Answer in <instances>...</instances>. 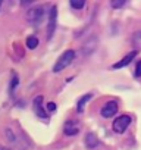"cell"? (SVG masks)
Returning <instances> with one entry per match:
<instances>
[{
	"mask_svg": "<svg viewBox=\"0 0 141 150\" xmlns=\"http://www.w3.org/2000/svg\"><path fill=\"white\" fill-rule=\"evenodd\" d=\"M74 59H75V52H74V50H66V52H63V53L60 54V57L57 59V62L54 63L53 72H54V74L62 72L65 68H68L70 63L74 62Z\"/></svg>",
	"mask_w": 141,
	"mask_h": 150,
	"instance_id": "6da1fadb",
	"label": "cell"
},
{
	"mask_svg": "<svg viewBox=\"0 0 141 150\" xmlns=\"http://www.w3.org/2000/svg\"><path fill=\"white\" fill-rule=\"evenodd\" d=\"M129 124H131V116H129V115H121V116H118V118L113 121L112 128H113L115 132L122 134V132L126 131V128L129 127Z\"/></svg>",
	"mask_w": 141,
	"mask_h": 150,
	"instance_id": "7a4b0ae2",
	"label": "cell"
},
{
	"mask_svg": "<svg viewBox=\"0 0 141 150\" xmlns=\"http://www.w3.org/2000/svg\"><path fill=\"white\" fill-rule=\"evenodd\" d=\"M43 18H44V9L41 6H35V8L30 9L27 13V19L32 25H38L43 21Z\"/></svg>",
	"mask_w": 141,
	"mask_h": 150,
	"instance_id": "3957f363",
	"label": "cell"
},
{
	"mask_svg": "<svg viewBox=\"0 0 141 150\" xmlns=\"http://www.w3.org/2000/svg\"><path fill=\"white\" fill-rule=\"evenodd\" d=\"M80 129H81V125H80V122H78L77 119H69V121H66L65 125H63V132H65V135H68V137L77 135V134L80 132Z\"/></svg>",
	"mask_w": 141,
	"mask_h": 150,
	"instance_id": "277c9868",
	"label": "cell"
},
{
	"mask_svg": "<svg viewBox=\"0 0 141 150\" xmlns=\"http://www.w3.org/2000/svg\"><path fill=\"white\" fill-rule=\"evenodd\" d=\"M118 108H119L118 102H116V100H110V102H107V103L100 109V115H102L103 118H106V119H107V118H112V116L116 115Z\"/></svg>",
	"mask_w": 141,
	"mask_h": 150,
	"instance_id": "5b68a950",
	"label": "cell"
},
{
	"mask_svg": "<svg viewBox=\"0 0 141 150\" xmlns=\"http://www.w3.org/2000/svg\"><path fill=\"white\" fill-rule=\"evenodd\" d=\"M56 18H57V8L56 6H51L50 8V12H49V28H47V35H49V40L51 38L54 30H56Z\"/></svg>",
	"mask_w": 141,
	"mask_h": 150,
	"instance_id": "8992f818",
	"label": "cell"
},
{
	"mask_svg": "<svg viewBox=\"0 0 141 150\" xmlns=\"http://www.w3.org/2000/svg\"><path fill=\"white\" fill-rule=\"evenodd\" d=\"M34 112L38 118L41 119H47V110L43 106V96H37L34 99Z\"/></svg>",
	"mask_w": 141,
	"mask_h": 150,
	"instance_id": "52a82bcc",
	"label": "cell"
},
{
	"mask_svg": "<svg viewBox=\"0 0 141 150\" xmlns=\"http://www.w3.org/2000/svg\"><path fill=\"white\" fill-rule=\"evenodd\" d=\"M137 54H138V52H137V50H132V52H129V53H128L126 56H123V57H122L119 62L113 63V66H112V68H113V69H121V68H125L126 65H129V63L132 62V59H134Z\"/></svg>",
	"mask_w": 141,
	"mask_h": 150,
	"instance_id": "ba28073f",
	"label": "cell"
},
{
	"mask_svg": "<svg viewBox=\"0 0 141 150\" xmlns=\"http://www.w3.org/2000/svg\"><path fill=\"white\" fill-rule=\"evenodd\" d=\"M99 144H100V141H99V138H97V135H96L94 132H88V134L85 135V147H87V149L93 150V149H96Z\"/></svg>",
	"mask_w": 141,
	"mask_h": 150,
	"instance_id": "9c48e42d",
	"label": "cell"
},
{
	"mask_svg": "<svg viewBox=\"0 0 141 150\" xmlns=\"http://www.w3.org/2000/svg\"><path fill=\"white\" fill-rule=\"evenodd\" d=\"M88 100H91V94H90V93L84 94V96L78 100V103H77V112H78V113H81V112L84 110V106L87 105Z\"/></svg>",
	"mask_w": 141,
	"mask_h": 150,
	"instance_id": "30bf717a",
	"label": "cell"
},
{
	"mask_svg": "<svg viewBox=\"0 0 141 150\" xmlns=\"http://www.w3.org/2000/svg\"><path fill=\"white\" fill-rule=\"evenodd\" d=\"M37 46H38V38H37L35 35H30V37L27 38V47L31 49V50H34Z\"/></svg>",
	"mask_w": 141,
	"mask_h": 150,
	"instance_id": "8fae6325",
	"label": "cell"
},
{
	"mask_svg": "<svg viewBox=\"0 0 141 150\" xmlns=\"http://www.w3.org/2000/svg\"><path fill=\"white\" fill-rule=\"evenodd\" d=\"M18 84H19V78H18V75H16V74H13V75H12V80H11V86H9V91H11V94L15 91V88L18 87Z\"/></svg>",
	"mask_w": 141,
	"mask_h": 150,
	"instance_id": "7c38bea8",
	"label": "cell"
},
{
	"mask_svg": "<svg viewBox=\"0 0 141 150\" xmlns=\"http://www.w3.org/2000/svg\"><path fill=\"white\" fill-rule=\"evenodd\" d=\"M70 8H74V9H82L85 6V2L84 0H70Z\"/></svg>",
	"mask_w": 141,
	"mask_h": 150,
	"instance_id": "4fadbf2b",
	"label": "cell"
},
{
	"mask_svg": "<svg viewBox=\"0 0 141 150\" xmlns=\"http://www.w3.org/2000/svg\"><path fill=\"white\" fill-rule=\"evenodd\" d=\"M125 5V0H112V8L113 9H119Z\"/></svg>",
	"mask_w": 141,
	"mask_h": 150,
	"instance_id": "5bb4252c",
	"label": "cell"
},
{
	"mask_svg": "<svg viewBox=\"0 0 141 150\" xmlns=\"http://www.w3.org/2000/svg\"><path fill=\"white\" fill-rule=\"evenodd\" d=\"M134 75H135L137 78L141 77V60L137 62V66H135V72H134Z\"/></svg>",
	"mask_w": 141,
	"mask_h": 150,
	"instance_id": "9a60e30c",
	"label": "cell"
},
{
	"mask_svg": "<svg viewBox=\"0 0 141 150\" xmlns=\"http://www.w3.org/2000/svg\"><path fill=\"white\" fill-rule=\"evenodd\" d=\"M46 109H47V110H50V112H54V110H56V103H53V102H50V103H47V106H46Z\"/></svg>",
	"mask_w": 141,
	"mask_h": 150,
	"instance_id": "2e32d148",
	"label": "cell"
},
{
	"mask_svg": "<svg viewBox=\"0 0 141 150\" xmlns=\"http://www.w3.org/2000/svg\"><path fill=\"white\" fill-rule=\"evenodd\" d=\"M0 150H8L6 147H3V146H0Z\"/></svg>",
	"mask_w": 141,
	"mask_h": 150,
	"instance_id": "e0dca14e",
	"label": "cell"
},
{
	"mask_svg": "<svg viewBox=\"0 0 141 150\" xmlns=\"http://www.w3.org/2000/svg\"><path fill=\"white\" fill-rule=\"evenodd\" d=\"M0 6H2V2H0Z\"/></svg>",
	"mask_w": 141,
	"mask_h": 150,
	"instance_id": "ac0fdd59",
	"label": "cell"
}]
</instances>
